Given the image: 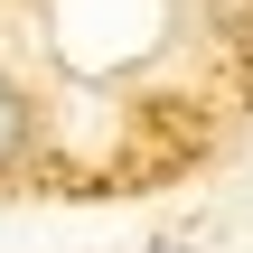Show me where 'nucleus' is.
Instances as JSON below:
<instances>
[{
  "instance_id": "nucleus-1",
  "label": "nucleus",
  "mask_w": 253,
  "mask_h": 253,
  "mask_svg": "<svg viewBox=\"0 0 253 253\" xmlns=\"http://www.w3.org/2000/svg\"><path fill=\"white\" fill-rule=\"evenodd\" d=\"M28 150H38V113H28V94L0 75V178H9V169H28Z\"/></svg>"
},
{
  "instance_id": "nucleus-2",
  "label": "nucleus",
  "mask_w": 253,
  "mask_h": 253,
  "mask_svg": "<svg viewBox=\"0 0 253 253\" xmlns=\"http://www.w3.org/2000/svg\"><path fill=\"white\" fill-rule=\"evenodd\" d=\"M150 253H178V244H150Z\"/></svg>"
}]
</instances>
